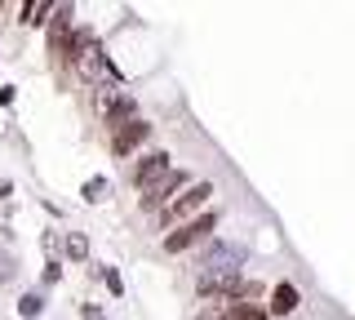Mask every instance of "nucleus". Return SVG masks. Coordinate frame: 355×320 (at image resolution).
<instances>
[{"mask_svg":"<svg viewBox=\"0 0 355 320\" xmlns=\"http://www.w3.org/2000/svg\"><path fill=\"white\" fill-rule=\"evenodd\" d=\"M214 192H218V187L209 183V178H200V183H191V187H187V192H178L173 201H169V205L160 209V214L151 218V223H155V231H164V236H169L173 227L191 223L196 214H205V209H209V201H214Z\"/></svg>","mask_w":355,"mask_h":320,"instance_id":"f257e3e1","label":"nucleus"},{"mask_svg":"<svg viewBox=\"0 0 355 320\" xmlns=\"http://www.w3.org/2000/svg\"><path fill=\"white\" fill-rule=\"evenodd\" d=\"M218 223H222V214H218V209H205V214H196L191 223L173 227L169 236L160 240V249L169 253V258H178V253H191L196 245H209V240H214V231H218Z\"/></svg>","mask_w":355,"mask_h":320,"instance_id":"f03ea898","label":"nucleus"},{"mask_svg":"<svg viewBox=\"0 0 355 320\" xmlns=\"http://www.w3.org/2000/svg\"><path fill=\"white\" fill-rule=\"evenodd\" d=\"M244 245L236 240H209L205 253L196 258V276H214V271H244Z\"/></svg>","mask_w":355,"mask_h":320,"instance_id":"7ed1b4c3","label":"nucleus"},{"mask_svg":"<svg viewBox=\"0 0 355 320\" xmlns=\"http://www.w3.org/2000/svg\"><path fill=\"white\" fill-rule=\"evenodd\" d=\"M187 187H191V174H187V169H169L164 178H155L147 192L138 196V209H142L147 218H155V214H160V209L169 205L178 192H187Z\"/></svg>","mask_w":355,"mask_h":320,"instance_id":"20e7f679","label":"nucleus"},{"mask_svg":"<svg viewBox=\"0 0 355 320\" xmlns=\"http://www.w3.org/2000/svg\"><path fill=\"white\" fill-rule=\"evenodd\" d=\"M169 169H173V156H169L164 147H151V151H142V156L129 165V174H125V178H129V187L147 192V187H151L155 178H164Z\"/></svg>","mask_w":355,"mask_h":320,"instance_id":"39448f33","label":"nucleus"},{"mask_svg":"<svg viewBox=\"0 0 355 320\" xmlns=\"http://www.w3.org/2000/svg\"><path fill=\"white\" fill-rule=\"evenodd\" d=\"M147 138H151V120H142V116L129 120V125H120L116 134H111V156H116V160H129Z\"/></svg>","mask_w":355,"mask_h":320,"instance_id":"423d86ee","label":"nucleus"},{"mask_svg":"<svg viewBox=\"0 0 355 320\" xmlns=\"http://www.w3.org/2000/svg\"><path fill=\"white\" fill-rule=\"evenodd\" d=\"M71 27H76V9H71V5H53V9H49V31H44V40H49V58L62 62V49H67Z\"/></svg>","mask_w":355,"mask_h":320,"instance_id":"0eeeda50","label":"nucleus"},{"mask_svg":"<svg viewBox=\"0 0 355 320\" xmlns=\"http://www.w3.org/2000/svg\"><path fill=\"white\" fill-rule=\"evenodd\" d=\"M98 49V31L89 23H76L71 36H67V49H62V62H71V67H80V62L89 58V53Z\"/></svg>","mask_w":355,"mask_h":320,"instance_id":"6e6552de","label":"nucleus"},{"mask_svg":"<svg viewBox=\"0 0 355 320\" xmlns=\"http://www.w3.org/2000/svg\"><path fill=\"white\" fill-rule=\"evenodd\" d=\"M297 303H302V289H297L293 280H280L271 289V307H266V312H271V316H293Z\"/></svg>","mask_w":355,"mask_h":320,"instance_id":"1a4fd4ad","label":"nucleus"},{"mask_svg":"<svg viewBox=\"0 0 355 320\" xmlns=\"http://www.w3.org/2000/svg\"><path fill=\"white\" fill-rule=\"evenodd\" d=\"M222 320H271V312H266V303H227Z\"/></svg>","mask_w":355,"mask_h":320,"instance_id":"9d476101","label":"nucleus"},{"mask_svg":"<svg viewBox=\"0 0 355 320\" xmlns=\"http://www.w3.org/2000/svg\"><path fill=\"white\" fill-rule=\"evenodd\" d=\"M49 0H27V5H18V23L22 27H40L44 18H49Z\"/></svg>","mask_w":355,"mask_h":320,"instance_id":"9b49d317","label":"nucleus"},{"mask_svg":"<svg viewBox=\"0 0 355 320\" xmlns=\"http://www.w3.org/2000/svg\"><path fill=\"white\" fill-rule=\"evenodd\" d=\"M107 192H111V178L94 174V178H85V187H80V201H85V205H103Z\"/></svg>","mask_w":355,"mask_h":320,"instance_id":"f8f14e48","label":"nucleus"},{"mask_svg":"<svg viewBox=\"0 0 355 320\" xmlns=\"http://www.w3.org/2000/svg\"><path fill=\"white\" fill-rule=\"evenodd\" d=\"M44 312V289H27V294H18V316L22 320H36Z\"/></svg>","mask_w":355,"mask_h":320,"instance_id":"ddd939ff","label":"nucleus"},{"mask_svg":"<svg viewBox=\"0 0 355 320\" xmlns=\"http://www.w3.org/2000/svg\"><path fill=\"white\" fill-rule=\"evenodd\" d=\"M62 253H67L71 262H85V258H89V240L80 236V231H67V236H62Z\"/></svg>","mask_w":355,"mask_h":320,"instance_id":"4468645a","label":"nucleus"},{"mask_svg":"<svg viewBox=\"0 0 355 320\" xmlns=\"http://www.w3.org/2000/svg\"><path fill=\"white\" fill-rule=\"evenodd\" d=\"M58 280H62V258H44V267H40V289H53Z\"/></svg>","mask_w":355,"mask_h":320,"instance_id":"2eb2a0df","label":"nucleus"},{"mask_svg":"<svg viewBox=\"0 0 355 320\" xmlns=\"http://www.w3.org/2000/svg\"><path fill=\"white\" fill-rule=\"evenodd\" d=\"M98 276H103V285H107L111 298H125V276H120L116 267H98Z\"/></svg>","mask_w":355,"mask_h":320,"instance_id":"dca6fc26","label":"nucleus"},{"mask_svg":"<svg viewBox=\"0 0 355 320\" xmlns=\"http://www.w3.org/2000/svg\"><path fill=\"white\" fill-rule=\"evenodd\" d=\"M14 276H18V253L0 249V285H14Z\"/></svg>","mask_w":355,"mask_h":320,"instance_id":"f3484780","label":"nucleus"},{"mask_svg":"<svg viewBox=\"0 0 355 320\" xmlns=\"http://www.w3.org/2000/svg\"><path fill=\"white\" fill-rule=\"evenodd\" d=\"M40 245H44V258H58V245H62V231H44V236H40Z\"/></svg>","mask_w":355,"mask_h":320,"instance_id":"a211bd4d","label":"nucleus"},{"mask_svg":"<svg viewBox=\"0 0 355 320\" xmlns=\"http://www.w3.org/2000/svg\"><path fill=\"white\" fill-rule=\"evenodd\" d=\"M222 307H227V303H205L191 320H222Z\"/></svg>","mask_w":355,"mask_h":320,"instance_id":"6ab92c4d","label":"nucleus"},{"mask_svg":"<svg viewBox=\"0 0 355 320\" xmlns=\"http://www.w3.org/2000/svg\"><path fill=\"white\" fill-rule=\"evenodd\" d=\"M80 320H107V312L98 303H80Z\"/></svg>","mask_w":355,"mask_h":320,"instance_id":"aec40b11","label":"nucleus"},{"mask_svg":"<svg viewBox=\"0 0 355 320\" xmlns=\"http://www.w3.org/2000/svg\"><path fill=\"white\" fill-rule=\"evenodd\" d=\"M14 98H18L14 85H0V107H14Z\"/></svg>","mask_w":355,"mask_h":320,"instance_id":"412c9836","label":"nucleus"}]
</instances>
